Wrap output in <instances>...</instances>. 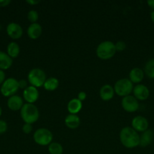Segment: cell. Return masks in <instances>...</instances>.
Returning a JSON list of instances; mask_svg holds the SVG:
<instances>
[{
	"mask_svg": "<svg viewBox=\"0 0 154 154\" xmlns=\"http://www.w3.org/2000/svg\"><path fill=\"white\" fill-rule=\"evenodd\" d=\"M119 140L126 148H134L140 144V135L131 126H125L119 132Z\"/></svg>",
	"mask_w": 154,
	"mask_h": 154,
	"instance_id": "obj_1",
	"label": "cell"
},
{
	"mask_svg": "<svg viewBox=\"0 0 154 154\" xmlns=\"http://www.w3.org/2000/svg\"><path fill=\"white\" fill-rule=\"evenodd\" d=\"M21 117L25 123L33 124L39 118V111L34 104L24 103L21 109Z\"/></svg>",
	"mask_w": 154,
	"mask_h": 154,
	"instance_id": "obj_2",
	"label": "cell"
},
{
	"mask_svg": "<svg viewBox=\"0 0 154 154\" xmlns=\"http://www.w3.org/2000/svg\"><path fill=\"white\" fill-rule=\"evenodd\" d=\"M116 53L115 44L111 41H104L100 43L96 48V54L101 60H107L113 58Z\"/></svg>",
	"mask_w": 154,
	"mask_h": 154,
	"instance_id": "obj_3",
	"label": "cell"
},
{
	"mask_svg": "<svg viewBox=\"0 0 154 154\" xmlns=\"http://www.w3.org/2000/svg\"><path fill=\"white\" fill-rule=\"evenodd\" d=\"M47 79L46 74L42 69L35 68L29 72L27 75V80L30 86L39 88L43 87L44 83Z\"/></svg>",
	"mask_w": 154,
	"mask_h": 154,
	"instance_id": "obj_4",
	"label": "cell"
},
{
	"mask_svg": "<svg viewBox=\"0 0 154 154\" xmlns=\"http://www.w3.org/2000/svg\"><path fill=\"white\" fill-rule=\"evenodd\" d=\"M113 89L116 95L123 98L132 93L134 85L128 78H122L115 83Z\"/></svg>",
	"mask_w": 154,
	"mask_h": 154,
	"instance_id": "obj_5",
	"label": "cell"
},
{
	"mask_svg": "<svg viewBox=\"0 0 154 154\" xmlns=\"http://www.w3.org/2000/svg\"><path fill=\"white\" fill-rule=\"evenodd\" d=\"M33 140L39 145L48 146L52 142L53 134L46 128H40L33 134Z\"/></svg>",
	"mask_w": 154,
	"mask_h": 154,
	"instance_id": "obj_6",
	"label": "cell"
},
{
	"mask_svg": "<svg viewBox=\"0 0 154 154\" xmlns=\"http://www.w3.org/2000/svg\"><path fill=\"white\" fill-rule=\"evenodd\" d=\"M18 90H19L18 81L14 78H6L0 87L2 95L8 98L14 95H16Z\"/></svg>",
	"mask_w": 154,
	"mask_h": 154,
	"instance_id": "obj_7",
	"label": "cell"
},
{
	"mask_svg": "<svg viewBox=\"0 0 154 154\" xmlns=\"http://www.w3.org/2000/svg\"><path fill=\"white\" fill-rule=\"evenodd\" d=\"M122 107L125 111L129 113H134L139 108L138 100L134 96H125L122 99Z\"/></svg>",
	"mask_w": 154,
	"mask_h": 154,
	"instance_id": "obj_8",
	"label": "cell"
},
{
	"mask_svg": "<svg viewBox=\"0 0 154 154\" xmlns=\"http://www.w3.org/2000/svg\"><path fill=\"white\" fill-rule=\"evenodd\" d=\"M39 96V90L36 87L28 86L23 91V99L27 103L33 104L38 100Z\"/></svg>",
	"mask_w": 154,
	"mask_h": 154,
	"instance_id": "obj_9",
	"label": "cell"
},
{
	"mask_svg": "<svg viewBox=\"0 0 154 154\" xmlns=\"http://www.w3.org/2000/svg\"><path fill=\"white\" fill-rule=\"evenodd\" d=\"M148 126L147 119L143 116H136L131 120V128L137 132H143L147 130Z\"/></svg>",
	"mask_w": 154,
	"mask_h": 154,
	"instance_id": "obj_10",
	"label": "cell"
},
{
	"mask_svg": "<svg viewBox=\"0 0 154 154\" xmlns=\"http://www.w3.org/2000/svg\"><path fill=\"white\" fill-rule=\"evenodd\" d=\"M6 32L11 38L19 39L22 37L24 30L20 24L14 22H11L6 26Z\"/></svg>",
	"mask_w": 154,
	"mask_h": 154,
	"instance_id": "obj_11",
	"label": "cell"
},
{
	"mask_svg": "<svg viewBox=\"0 0 154 154\" xmlns=\"http://www.w3.org/2000/svg\"><path fill=\"white\" fill-rule=\"evenodd\" d=\"M133 96L140 101H144L149 96V90L146 86L143 84H137L133 89Z\"/></svg>",
	"mask_w": 154,
	"mask_h": 154,
	"instance_id": "obj_12",
	"label": "cell"
},
{
	"mask_svg": "<svg viewBox=\"0 0 154 154\" xmlns=\"http://www.w3.org/2000/svg\"><path fill=\"white\" fill-rule=\"evenodd\" d=\"M24 105V99H23L21 96H18V95H14V96H10L8 99V108L10 110H11V111H21Z\"/></svg>",
	"mask_w": 154,
	"mask_h": 154,
	"instance_id": "obj_13",
	"label": "cell"
},
{
	"mask_svg": "<svg viewBox=\"0 0 154 154\" xmlns=\"http://www.w3.org/2000/svg\"><path fill=\"white\" fill-rule=\"evenodd\" d=\"M99 95L103 101H110L113 98L115 95L114 89L110 84H104L101 87Z\"/></svg>",
	"mask_w": 154,
	"mask_h": 154,
	"instance_id": "obj_14",
	"label": "cell"
},
{
	"mask_svg": "<svg viewBox=\"0 0 154 154\" xmlns=\"http://www.w3.org/2000/svg\"><path fill=\"white\" fill-rule=\"evenodd\" d=\"M27 35L31 39H37L42 35V27L38 23H31L28 26L27 30Z\"/></svg>",
	"mask_w": 154,
	"mask_h": 154,
	"instance_id": "obj_15",
	"label": "cell"
},
{
	"mask_svg": "<svg viewBox=\"0 0 154 154\" xmlns=\"http://www.w3.org/2000/svg\"><path fill=\"white\" fill-rule=\"evenodd\" d=\"M144 78V72L140 68H134L131 69L128 75V79L134 84H139Z\"/></svg>",
	"mask_w": 154,
	"mask_h": 154,
	"instance_id": "obj_16",
	"label": "cell"
},
{
	"mask_svg": "<svg viewBox=\"0 0 154 154\" xmlns=\"http://www.w3.org/2000/svg\"><path fill=\"white\" fill-rule=\"evenodd\" d=\"M154 138V133L151 129H147L142 132L140 135V144L139 146L142 147H145L149 146L152 143Z\"/></svg>",
	"mask_w": 154,
	"mask_h": 154,
	"instance_id": "obj_17",
	"label": "cell"
},
{
	"mask_svg": "<svg viewBox=\"0 0 154 154\" xmlns=\"http://www.w3.org/2000/svg\"><path fill=\"white\" fill-rule=\"evenodd\" d=\"M64 123L67 128L75 129L79 126L80 118L77 114H68L64 119Z\"/></svg>",
	"mask_w": 154,
	"mask_h": 154,
	"instance_id": "obj_18",
	"label": "cell"
},
{
	"mask_svg": "<svg viewBox=\"0 0 154 154\" xmlns=\"http://www.w3.org/2000/svg\"><path fill=\"white\" fill-rule=\"evenodd\" d=\"M82 108V102L77 98H74L69 101L67 104V110L69 114H77Z\"/></svg>",
	"mask_w": 154,
	"mask_h": 154,
	"instance_id": "obj_19",
	"label": "cell"
},
{
	"mask_svg": "<svg viewBox=\"0 0 154 154\" xmlns=\"http://www.w3.org/2000/svg\"><path fill=\"white\" fill-rule=\"evenodd\" d=\"M13 64V59L11 58L7 53L0 51V69L7 70L10 69Z\"/></svg>",
	"mask_w": 154,
	"mask_h": 154,
	"instance_id": "obj_20",
	"label": "cell"
},
{
	"mask_svg": "<svg viewBox=\"0 0 154 154\" xmlns=\"http://www.w3.org/2000/svg\"><path fill=\"white\" fill-rule=\"evenodd\" d=\"M59 87V81L54 77H50L45 80L43 87L47 91H54Z\"/></svg>",
	"mask_w": 154,
	"mask_h": 154,
	"instance_id": "obj_21",
	"label": "cell"
},
{
	"mask_svg": "<svg viewBox=\"0 0 154 154\" xmlns=\"http://www.w3.org/2000/svg\"><path fill=\"white\" fill-rule=\"evenodd\" d=\"M20 51H21V49H20V46L17 42H11L7 46V54L11 58L14 59L17 58V57L19 56Z\"/></svg>",
	"mask_w": 154,
	"mask_h": 154,
	"instance_id": "obj_22",
	"label": "cell"
},
{
	"mask_svg": "<svg viewBox=\"0 0 154 154\" xmlns=\"http://www.w3.org/2000/svg\"><path fill=\"white\" fill-rule=\"evenodd\" d=\"M143 72L149 79H154V59H151L146 63Z\"/></svg>",
	"mask_w": 154,
	"mask_h": 154,
	"instance_id": "obj_23",
	"label": "cell"
},
{
	"mask_svg": "<svg viewBox=\"0 0 154 154\" xmlns=\"http://www.w3.org/2000/svg\"><path fill=\"white\" fill-rule=\"evenodd\" d=\"M48 152L50 154H62L63 152V146L58 142H51L48 145Z\"/></svg>",
	"mask_w": 154,
	"mask_h": 154,
	"instance_id": "obj_24",
	"label": "cell"
},
{
	"mask_svg": "<svg viewBox=\"0 0 154 154\" xmlns=\"http://www.w3.org/2000/svg\"><path fill=\"white\" fill-rule=\"evenodd\" d=\"M27 19L31 23H37V20H39V14L36 11L30 10L27 14Z\"/></svg>",
	"mask_w": 154,
	"mask_h": 154,
	"instance_id": "obj_25",
	"label": "cell"
},
{
	"mask_svg": "<svg viewBox=\"0 0 154 154\" xmlns=\"http://www.w3.org/2000/svg\"><path fill=\"white\" fill-rule=\"evenodd\" d=\"M115 47H116V52H122V51H125L126 48V45L123 41H119L115 44Z\"/></svg>",
	"mask_w": 154,
	"mask_h": 154,
	"instance_id": "obj_26",
	"label": "cell"
},
{
	"mask_svg": "<svg viewBox=\"0 0 154 154\" xmlns=\"http://www.w3.org/2000/svg\"><path fill=\"white\" fill-rule=\"evenodd\" d=\"M8 130V123L4 120H0V135L5 133Z\"/></svg>",
	"mask_w": 154,
	"mask_h": 154,
	"instance_id": "obj_27",
	"label": "cell"
},
{
	"mask_svg": "<svg viewBox=\"0 0 154 154\" xmlns=\"http://www.w3.org/2000/svg\"><path fill=\"white\" fill-rule=\"evenodd\" d=\"M22 130L24 133L30 134L33 131V126L32 124H29V123H24L22 127Z\"/></svg>",
	"mask_w": 154,
	"mask_h": 154,
	"instance_id": "obj_28",
	"label": "cell"
},
{
	"mask_svg": "<svg viewBox=\"0 0 154 154\" xmlns=\"http://www.w3.org/2000/svg\"><path fill=\"white\" fill-rule=\"evenodd\" d=\"M18 85H19V89L25 90L28 87V82L24 79L20 80V81H18Z\"/></svg>",
	"mask_w": 154,
	"mask_h": 154,
	"instance_id": "obj_29",
	"label": "cell"
},
{
	"mask_svg": "<svg viewBox=\"0 0 154 154\" xmlns=\"http://www.w3.org/2000/svg\"><path fill=\"white\" fill-rule=\"evenodd\" d=\"M86 97H87V94L85 93V92L81 91L78 93V96H77V99L79 100H80L81 102H83L84 100H85Z\"/></svg>",
	"mask_w": 154,
	"mask_h": 154,
	"instance_id": "obj_30",
	"label": "cell"
},
{
	"mask_svg": "<svg viewBox=\"0 0 154 154\" xmlns=\"http://www.w3.org/2000/svg\"><path fill=\"white\" fill-rule=\"evenodd\" d=\"M5 79V73L4 71L0 69V86L2 84V83L4 82Z\"/></svg>",
	"mask_w": 154,
	"mask_h": 154,
	"instance_id": "obj_31",
	"label": "cell"
},
{
	"mask_svg": "<svg viewBox=\"0 0 154 154\" xmlns=\"http://www.w3.org/2000/svg\"><path fill=\"white\" fill-rule=\"evenodd\" d=\"M11 0H0V7H6L11 4Z\"/></svg>",
	"mask_w": 154,
	"mask_h": 154,
	"instance_id": "obj_32",
	"label": "cell"
},
{
	"mask_svg": "<svg viewBox=\"0 0 154 154\" xmlns=\"http://www.w3.org/2000/svg\"><path fill=\"white\" fill-rule=\"evenodd\" d=\"M26 2L29 5H36L40 3V1L39 0H27Z\"/></svg>",
	"mask_w": 154,
	"mask_h": 154,
	"instance_id": "obj_33",
	"label": "cell"
},
{
	"mask_svg": "<svg viewBox=\"0 0 154 154\" xmlns=\"http://www.w3.org/2000/svg\"><path fill=\"white\" fill-rule=\"evenodd\" d=\"M147 5L150 8L154 10V0H149V1H147Z\"/></svg>",
	"mask_w": 154,
	"mask_h": 154,
	"instance_id": "obj_34",
	"label": "cell"
},
{
	"mask_svg": "<svg viewBox=\"0 0 154 154\" xmlns=\"http://www.w3.org/2000/svg\"><path fill=\"white\" fill-rule=\"evenodd\" d=\"M150 19L152 21V23H154V10L152 11V12L150 13Z\"/></svg>",
	"mask_w": 154,
	"mask_h": 154,
	"instance_id": "obj_35",
	"label": "cell"
},
{
	"mask_svg": "<svg viewBox=\"0 0 154 154\" xmlns=\"http://www.w3.org/2000/svg\"><path fill=\"white\" fill-rule=\"evenodd\" d=\"M2 107L0 106V117L2 116Z\"/></svg>",
	"mask_w": 154,
	"mask_h": 154,
	"instance_id": "obj_36",
	"label": "cell"
},
{
	"mask_svg": "<svg viewBox=\"0 0 154 154\" xmlns=\"http://www.w3.org/2000/svg\"><path fill=\"white\" fill-rule=\"evenodd\" d=\"M153 53H154V48H153Z\"/></svg>",
	"mask_w": 154,
	"mask_h": 154,
	"instance_id": "obj_37",
	"label": "cell"
}]
</instances>
